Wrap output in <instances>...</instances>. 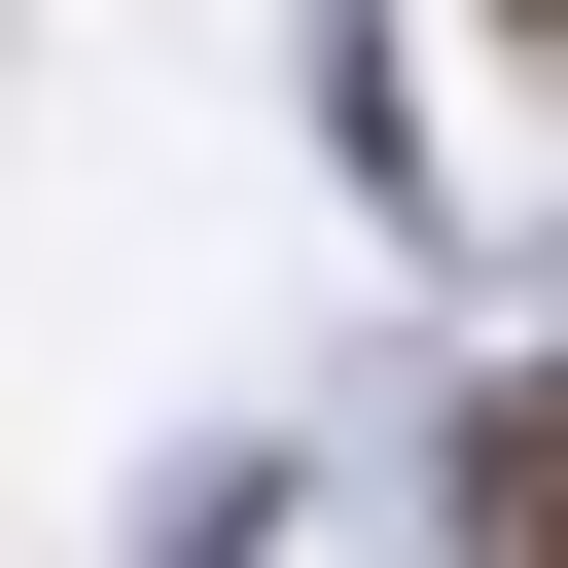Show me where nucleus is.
<instances>
[{"instance_id": "20e7f679", "label": "nucleus", "mask_w": 568, "mask_h": 568, "mask_svg": "<svg viewBox=\"0 0 568 568\" xmlns=\"http://www.w3.org/2000/svg\"><path fill=\"white\" fill-rule=\"evenodd\" d=\"M462 36H568V0H462Z\"/></svg>"}, {"instance_id": "7ed1b4c3", "label": "nucleus", "mask_w": 568, "mask_h": 568, "mask_svg": "<svg viewBox=\"0 0 568 568\" xmlns=\"http://www.w3.org/2000/svg\"><path fill=\"white\" fill-rule=\"evenodd\" d=\"M142 568H284V462L213 426V462H142Z\"/></svg>"}, {"instance_id": "f257e3e1", "label": "nucleus", "mask_w": 568, "mask_h": 568, "mask_svg": "<svg viewBox=\"0 0 568 568\" xmlns=\"http://www.w3.org/2000/svg\"><path fill=\"white\" fill-rule=\"evenodd\" d=\"M426 532H462V568H568V355H462V426H426Z\"/></svg>"}, {"instance_id": "f03ea898", "label": "nucleus", "mask_w": 568, "mask_h": 568, "mask_svg": "<svg viewBox=\"0 0 568 568\" xmlns=\"http://www.w3.org/2000/svg\"><path fill=\"white\" fill-rule=\"evenodd\" d=\"M284 71H320V178H355V213H426V71H390V36H355V0H320V36H284Z\"/></svg>"}]
</instances>
